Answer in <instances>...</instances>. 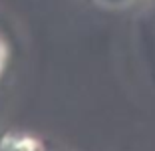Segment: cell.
<instances>
[{"label":"cell","mask_w":155,"mask_h":151,"mask_svg":"<svg viewBox=\"0 0 155 151\" xmlns=\"http://www.w3.org/2000/svg\"><path fill=\"white\" fill-rule=\"evenodd\" d=\"M8 44H6V40L2 36H0V80H2V76H4L6 72V66H8Z\"/></svg>","instance_id":"2"},{"label":"cell","mask_w":155,"mask_h":151,"mask_svg":"<svg viewBox=\"0 0 155 151\" xmlns=\"http://www.w3.org/2000/svg\"><path fill=\"white\" fill-rule=\"evenodd\" d=\"M100 2H104V4H111V6H117V4H123V2H127V0H100Z\"/></svg>","instance_id":"3"},{"label":"cell","mask_w":155,"mask_h":151,"mask_svg":"<svg viewBox=\"0 0 155 151\" xmlns=\"http://www.w3.org/2000/svg\"><path fill=\"white\" fill-rule=\"evenodd\" d=\"M0 151H48L42 137L30 131L8 129L0 133Z\"/></svg>","instance_id":"1"}]
</instances>
